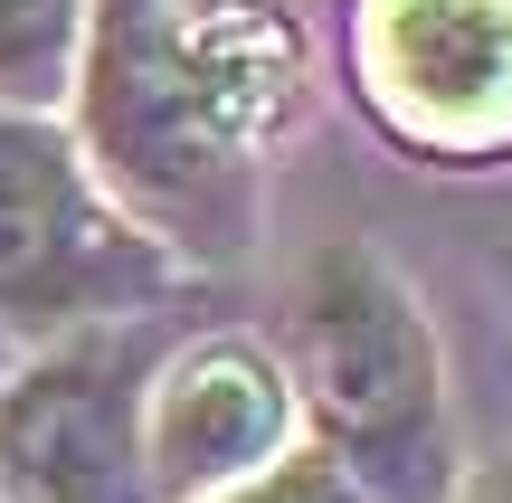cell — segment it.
Listing matches in <instances>:
<instances>
[{"instance_id":"6da1fadb","label":"cell","mask_w":512,"mask_h":503,"mask_svg":"<svg viewBox=\"0 0 512 503\" xmlns=\"http://www.w3.org/2000/svg\"><path fill=\"white\" fill-rule=\"evenodd\" d=\"M294 409L313 418V447L389 503H437L456 485L446 466V361L418 285L370 238H323L285 285L275 314Z\"/></svg>"},{"instance_id":"7a4b0ae2","label":"cell","mask_w":512,"mask_h":503,"mask_svg":"<svg viewBox=\"0 0 512 503\" xmlns=\"http://www.w3.org/2000/svg\"><path fill=\"white\" fill-rule=\"evenodd\" d=\"M76 86H86V152H95L86 171L143 209L152 238L190 247V257H238L256 238L266 171L209 114L181 0H86Z\"/></svg>"},{"instance_id":"3957f363","label":"cell","mask_w":512,"mask_h":503,"mask_svg":"<svg viewBox=\"0 0 512 503\" xmlns=\"http://www.w3.org/2000/svg\"><path fill=\"white\" fill-rule=\"evenodd\" d=\"M181 266L124 219L48 114L0 105V323L86 333L171 295Z\"/></svg>"},{"instance_id":"277c9868","label":"cell","mask_w":512,"mask_h":503,"mask_svg":"<svg viewBox=\"0 0 512 503\" xmlns=\"http://www.w3.org/2000/svg\"><path fill=\"white\" fill-rule=\"evenodd\" d=\"M152 342L86 323L0 390V503H152L143 485Z\"/></svg>"},{"instance_id":"5b68a950","label":"cell","mask_w":512,"mask_h":503,"mask_svg":"<svg viewBox=\"0 0 512 503\" xmlns=\"http://www.w3.org/2000/svg\"><path fill=\"white\" fill-rule=\"evenodd\" d=\"M361 95L399 143L512 152V0H361Z\"/></svg>"},{"instance_id":"8992f818","label":"cell","mask_w":512,"mask_h":503,"mask_svg":"<svg viewBox=\"0 0 512 503\" xmlns=\"http://www.w3.org/2000/svg\"><path fill=\"white\" fill-rule=\"evenodd\" d=\"M304 447V409L285 390V361L247 333H209L152 361L143 380V485L152 503H200L238 475Z\"/></svg>"},{"instance_id":"52a82bcc","label":"cell","mask_w":512,"mask_h":503,"mask_svg":"<svg viewBox=\"0 0 512 503\" xmlns=\"http://www.w3.org/2000/svg\"><path fill=\"white\" fill-rule=\"evenodd\" d=\"M86 48V0H0V105L48 114L76 86Z\"/></svg>"},{"instance_id":"ba28073f","label":"cell","mask_w":512,"mask_h":503,"mask_svg":"<svg viewBox=\"0 0 512 503\" xmlns=\"http://www.w3.org/2000/svg\"><path fill=\"white\" fill-rule=\"evenodd\" d=\"M200 503H361V485H351L323 447H285L275 466H256V475H238V485H219Z\"/></svg>"},{"instance_id":"9c48e42d","label":"cell","mask_w":512,"mask_h":503,"mask_svg":"<svg viewBox=\"0 0 512 503\" xmlns=\"http://www.w3.org/2000/svg\"><path fill=\"white\" fill-rule=\"evenodd\" d=\"M437 503H512V456H494V466H465Z\"/></svg>"},{"instance_id":"30bf717a","label":"cell","mask_w":512,"mask_h":503,"mask_svg":"<svg viewBox=\"0 0 512 503\" xmlns=\"http://www.w3.org/2000/svg\"><path fill=\"white\" fill-rule=\"evenodd\" d=\"M0 380H10V323H0Z\"/></svg>"},{"instance_id":"8fae6325","label":"cell","mask_w":512,"mask_h":503,"mask_svg":"<svg viewBox=\"0 0 512 503\" xmlns=\"http://www.w3.org/2000/svg\"><path fill=\"white\" fill-rule=\"evenodd\" d=\"M503 276H512V247H503Z\"/></svg>"}]
</instances>
